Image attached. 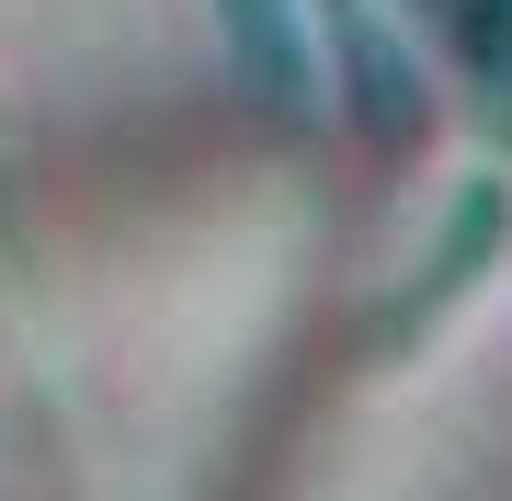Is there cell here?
Segmentation results:
<instances>
[{
    "label": "cell",
    "instance_id": "cell-1",
    "mask_svg": "<svg viewBox=\"0 0 512 501\" xmlns=\"http://www.w3.org/2000/svg\"><path fill=\"white\" fill-rule=\"evenodd\" d=\"M342 35H353V103H365V126H376V137H410V126H421V69H410V46L376 35V0H342Z\"/></svg>",
    "mask_w": 512,
    "mask_h": 501
},
{
    "label": "cell",
    "instance_id": "cell-2",
    "mask_svg": "<svg viewBox=\"0 0 512 501\" xmlns=\"http://www.w3.org/2000/svg\"><path fill=\"white\" fill-rule=\"evenodd\" d=\"M239 23V57H251V92L262 103H308V46L285 35V0H217Z\"/></svg>",
    "mask_w": 512,
    "mask_h": 501
}]
</instances>
